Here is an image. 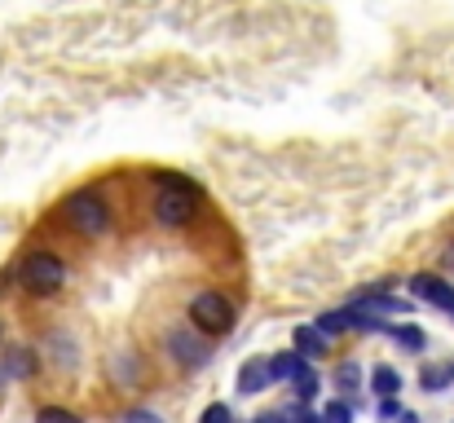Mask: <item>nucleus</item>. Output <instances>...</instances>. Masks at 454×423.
Wrapping results in <instances>:
<instances>
[{
	"label": "nucleus",
	"mask_w": 454,
	"mask_h": 423,
	"mask_svg": "<svg viewBox=\"0 0 454 423\" xmlns=\"http://www.w3.org/2000/svg\"><path fill=\"white\" fill-rule=\"evenodd\" d=\"M194 212H199V190L185 181V176H172V172H163L159 176V194H154V216H159V225H190L194 221Z\"/></svg>",
	"instance_id": "nucleus-1"
},
{
	"label": "nucleus",
	"mask_w": 454,
	"mask_h": 423,
	"mask_svg": "<svg viewBox=\"0 0 454 423\" xmlns=\"http://www.w3.org/2000/svg\"><path fill=\"white\" fill-rule=\"evenodd\" d=\"M190 322H194L203 335H230L234 322H239V313H234L230 295H221V291H199V295L190 300Z\"/></svg>",
	"instance_id": "nucleus-2"
},
{
	"label": "nucleus",
	"mask_w": 454,
	"mask_h": 423,
	"mask_svg": "<svg viewBox=\"0 0 454 423\" xmlns=\"http://www.w3.org/2000/svg\"><path fill=\"white\" fill-rule=\"evenodd\" d=\"M22 282H27L31 295H58L62 282H67V265L53 252H31L22 261Z\"/></svg>",
	"instance_id": "nucleus-3"
},
{
	"label": "nucleus",
	"mask_w": 454,
	"mask_h": 423,
	"mask_svg": "<svg viewBox=\"0 0 454 423\" xmlns=\"http://www.w3.org/2000/svg\"><path fill=\"white\" fill-rule=\"evenodd\" d=\"M67 221L80 230V234H102L111 225V208L93 194V190H80L67 199Z\"/></svg>",
	"instance_id": "nucleus-4"
},
{
	"label": "nucleus",
	"mask_w": 454,
	"mask_h": 423,
	"mask_svg": "<svg viewBox=\"0 0 454 423\" xmlns=\"http://www.w3.org/2000/svg\"><path fill=\"white\" fill-rule=\"evenodd\" d=\"M411 291H415L419 300H428V304H437V309L454 313V286L446 278H437V274H419V278H411Z\"/></svg>",
	"instance_id": "nucleus-5"
},
{
	"label": "nucleus",
	"mask_w": 454,
	"mask_h": 423,
	"mask_svg": "<svg viewBox=\"0 0 454 423\" xmlns=\"http://www.w3.org/2000/svg\"><path fill=\"white\" fill-rule=\"evenodd\" d=\"M168 353H172V362H181V366H203V362H207V349H203L190 331H168Z\"/></svg>",
	"instance_id": "nucleus-6"
},
{
	"label": "nucleus",
	"mask_w": 454,
	"mask_h": 423,
	"mask_svg": "<svg viewBox=\"0 0 454 423\" xmlns=\"http://www.w3.org/2000/svg\"><path fill=\"white\" fill-rule=\"evenodd\" d=\"M270 380H274V362H265V357H256V362H247L243 371H239V393H265L270 388Z\"/></svg>",
	"instance_id": "nucleus-7"
},
{
	"label": "nucleus",
	"mask_w": 454,
	"mask_h": 423,
	"mask_svg": "<svg viewBox=\"0 0 454 423\" xmlns=\"http://www.w3.org/2000/svg\"><path fill=\"white\" fill-rule=\"evenodd\" d=\"M296 353H301V357H322V353H326V335H322L317 326H301V331H296Z\"/></svg>",
	"instance_id": "nucleus-8"
},
{
	"label": "nucleus",
	"mask_w": 454,
	"mask_h": 423,
	"mask_svg": "<svg viewBox=\"0 0 454 423\" xmlns=\"http://www.w3.org/2000/svg\"><path fill=\"white\" fill-rule=\"evenodd\" d=\"M371 388H375L380 397H397V388H402V375H397L393 366H375V375H371Z\"/></svg>",
	"instance_id": "nucleus-9"
},
{
	"label": "nucleus",
	"mask_w": 454,
	"mask_h": 423,
	"mask_svg": "<svg viewBox=\"0 0 454 423\" xmlns=\"http://www.w3.org/2000/svg\"><path fill=\"white\" fill-rule=\"evenodd\" d=\"M301 371H304V357L296 353V349H292V353H278V357H274V380H296Z\"/></svg>",
	"instance_id": "nucleus-10"
},
{
	"label": "nucleus",
	"mask_w": 454,
	"mask_h": 423,
	"mask_svg": "<svg viewBox=\"0 0 454 423\" xmlns=\"http://www.w3.org/2000/svg\"><path fill=\"white\" fill-rule=\"evenodd\" d=\"M348 326H353V313H348V309H335V313H322V317H317V331H322V335H340V331H348Z\"/></svg>",
	"instance_id": "nucleus-11"
},
{
	"label": "nucleus",
	"mask_w": 454,
	"mask_h": 423,
	"mask_svg": "<svg viewBox=\"0 0 454 423\" xmlns=\"http://www.w3.org/2000/svg\"><path fill=\"white\" fill-rule=\"evenodd\" d=\"M450 380H454V366H424V375H419V384H424L428 393H442Z\"/></svg>",
	"instance_id": "nucleus-12"
},
{
	"label": "nucleus",
	"mask_w": 454,
	"mask_h": 423,
	"mask_svg": "<svg viewBox=\"0 0 454 423\" xmlns=\"http://www.w3.org/2000/svg\"><path fill=\"white\" fill-rule=\"evenodd\" d=\"M335 384H340V388H344V393H353V388H357V384H362V371H357V366H353V362H344V366H340V371H335Z\"/></svg>",
	"instance_id": "nucleus-13"
},
{
	"label": "nucleus",
	"mask_w": 454,
	"mask_h": 423,
	"mask_svg": "<svg viewBox=\"0 0 454 423\" xmlns=\"http://www.w3.org/2000/svg\"><path fill=\"white\" fill-rule=\"evenodd\" d=\"M322 423H353V411H348V402H326V411H322Z\"/></svg>",
	"instance_id": "nucleus-14"
},
{
	"label": "nucleus",
	"mask_w": 454,
	"mask_h": 423,
	"mask_svg": "<svg viewBox=\"0 0 454 423\" xmlns=\"http://www.w3.org/2000/svg\"><path fill=\"white\" fill-rule=\"evenodd\" d=\"M393 340H397L402 349H424V335H419L415 326H397V331H393Z\"/></svg>",
	"instance_id": "nucleus-15"
},
{
	"label": "nucleus",
	"mask_w": 454,
	"mask_h": 423,
	"mask_svg": "<svg viewBox=\"0 0 454 423\" xmlns=\"http://www.w3.org/2000/svg\"><path fill=\"white\" fill-rule=\"evenodd\" d=\"M35 423H80V415H71V411H58V406H44Z\"/></svg>",
	"instance_id": "nucleus-16"
},
{
	"label": "nucleus",
	"mask_w": 454,
	"mask_h": 423,
	"mask_svg": "<svg viewBox=\"0 0 454 423\" xmlns=\"http://www.w3.org/2000/svg\"><path fill=\"white\" fill-rule=\"evenodd\" d=\"M292 384H296V397H313V393H317V380H313V371H301Z\"/></svg>",
	"instance_id": "nucleus-17"
},
{
	"label": "nucleus",
	"mask_w": 454,
	"mask_h": 423,
	"mask_svg": "<svg viewBox=\"0 0 454 423\" xmlns=\"http://www.w3.org/2000/svg\"><path fill=\"white\" fill-rule=\"evenodd\" d=\"M199 423H234V415H230V406H207Z\"/></svg>",
	"instance_id": "nucleus-18"
},
{
	"label": "nucleus",
	"mask_w": 454,
	"mask_h": 423,
	"mask_svg": "<svg viewBox=\"0 0 454 423\" xmlns=\"http://www.w3.org/2000/svg\"><path fill=\"white\" fill-rule=\"evenodd\" d=\"M9 371H13V375H27V371H31V357H27V349H13V357H9Z\"/></svg>",
	"instance_id": "nucleus-19"
},
{
	"label": "nucleus",
	"mask_w": 454,
	"mask_h": 423,
	"mask_svg": "<svg viewBox=\"0 0 454 423\" xmlns=\"http://www.w3.org/2000/svg\"><path fill=\"white\" fill-rule=\"evenodd\" d=\"M120 423H163V419H159L154 411H129V415H124Z\"/></svg>",
	"instance_id": "nucleus-20"
},
{
	"label": "nucleus",
	"mask_w": 454,
	"mask_h": 423,
	"mask_svg": "<svg viewBox=\"0 0 454 423\" xmlns=\"http://www.w3.org/2000/svg\"><path fill=\"white\" fill-rule=\"evenodd\" d=\"M380 415H384V419H393V415H402V411H397V397H384V402H380Z\"/></svg>",
	"instance_id": "nucleus-21"
},
{
	"label": "nucleus",
	"mask_w": 454,
	"mask_h": 423,
	"mask_svg": "<svg viewBox=\"0 0 454 423\" xmlns=\"http://www.w3.org/2000/svg\"><path fill=\"white\" fill-rule=\"evenodd\" d=\"M252 423H287V419H283V415H256Z\"/></svg>",
	"instance_id": "nucleus-22"
},
{
	"label": "nucleus",
	"mask_w": 454,
	"mask_h": 423,
	"mask_svg": "<svg viewBox=\"0 0 454 423\" xmlns=\"http://www.w3.org/2000/svg\"><path fill=\"white\" fill-rule=\"evenodd\" d=\"M397 423H419L415 415H397Z\"/></svg>",
	"instance_id": "nucleus-23"
},
{
	"label": "nucleus",
	"mask_w": 454,
	"mask_h": 423,
	"mask_svg": "<svg viewBox=\"0 0 454 423\" xmlns=\"http://www.w3.org/2000/svg\"><path fill=\"white\" fill-rule=\"evenodd\" d=\"M301 423H322V419H313V415H304V419Z\"/></svg>",
	"instance_id": "nucleus-24"
}]
</instances>
